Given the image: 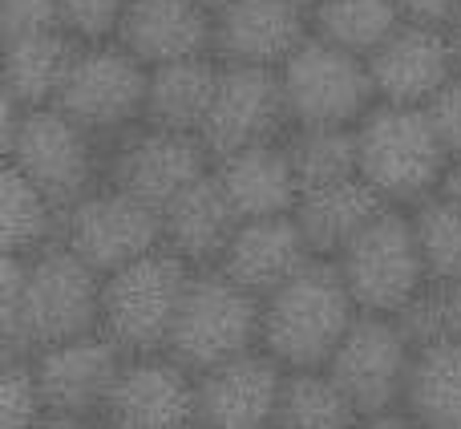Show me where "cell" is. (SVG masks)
<instances>
[{"mask_svg": "<svg viewBox=\"0 0 461 429\" xmlns=\"http://www.w3.org/2000/svg\"><path fill=\"white\" fill-rule=\"evenodd\" d=\"M357 320L360 308L336 260H312L300 276L263 300L259 349L284 373L328 369Z\"/></svg>", "mask_w": 461, "mask_h": 429, "instance_id": "obj_1", "label": "cell"}, {"mask_svg": "<svg viewBox=\"0 0 461 429\" xmlns=\"http://www.w3.org/2000/svg\"><path fill=\"white\" fill-rule=\"evenodd\" d=\"M102 328V276L65 243L29 260L13 324L0 328V357H32Z\"/></svg>", "mask_w": 461, "mask_h": 429, "instance_id": "obj_2", "label": "cell"}, {"mask_svg": "<svg viewBox=\"0 0 461 429\" xmlns=\"http://www.w3.org/2000/svg\"><path fill=\"white\" fill-rule=\"evenodd\" d=\"M360 178L381 195L389 207L413 211L438 199L446 187L454 154L446 151L441 134L433 130L429 114L413 105L376 102L357 126Z\"/></svg>", "mask_w": 461, "mask_h": 429, "instance_id": "obj_3", "label": "cell"}, {"mask_svg": "<svg viewBox=\"0 0 461 429\" xmlns=\"http://www.w3.org/2000/svg\"><path fill=\"white\" fill-rule=\"evenodd\" d=\"M5 162L16 167L61 211L105 183V146L57 105L13 110L5 105Z\"/></svg>", "mask_w": 461, "mask_h": 429, "instance_id": "obj_4", "label": "cell"}, {"mask_svg": "<svg viewBox=\"0 0 461 429\" xmlns=\"http://www.w3.org/2000/svg\"><path fill=\"white\" fill-rule=\"evenodd\" d=\"M259 320L263 300L243 292L219 268L194 271L170 328L167 357H175L186 373L203 377L259 349Z\"/></svg>", "mask_w": 461, "mask_h": 429, "instance_id": "obj_5", "label": "cell"}, {"mask_svg": "<svg viewBox=\"0 0 461 429\" xmlns=\"http://www.w3.org/2000/svg\"><path fill=\"white\" fill-rule=\"evenodd\" d=\"M194 271L162 247L130 268L102 279V328L126 357H154L167 352L178 304L186 296Z\"/></svg>", "mask_w": 461, "mask_h": 429, "instance_id": "obj_6", "label": "cell"}, {"mask_svg": "<svg viewBox=\"0 0 461 429\" xmlns=\"http://www.w3.org/2000/svg\"><path fill=\"white\" fill-rule=\"evenodd\" d=\"M352 300L365 316H405L429 288L413 214L384 207L365 235L336 260Z\"/></svg>", "mask_w": 461, "mask_h": 429, "instance_id": "obj_7", "label": "cell"}, {"mask_svg": "<svg viewBox=\"0 0 461 429\" xmlns=\"http://www.w3.org/2000/svg\"><path fill=\"white\" fill-rule=\"evenodd\" d=\"M146 89H150V69L130 49H122L118 41H94L77 45L69 78L53 105L102 146H110L113 138L146 122Z\"/></svg>", "mask_w": 461, "mask_h": 429, "instance_id": "obj_8", "label": "cell"}, {"mask_svg": "<svg viewBox=\"0 0 461 429\" xmlns=\"http://www.w3.org/2000/svg\"><path fill=\"white\" fill-rule=\"evenodd\" d=\"M279 81H284L292 130H308V126L352 130L376 105L368 57L348 53V49L332 45V41L316 37V32L279 69Z\"/></svg>", "mask_w": 461, "mask_h": 429, "instance_id": "obj_9", "label": "cell"}, {"mask_svg": "<svg viewBox=\"0 0 461 429\" xmlns=\"http://www.w3.org/2000/svg\"><path fill=\"white\" fill-rule=\"evenodd\" d=\"M211 167H215V159L199 134H178V130L146 126V122L105 146V183L154 207L158 214L186 187L207 178Z\"/></svg>", "mask_w": 461, "mask_h": 429, "instance_id": "obj_10", "label": "cell"}, {"mask_svg": "<svg viewBox=\"0 0 461 429\" xmlns=\"http://www.w3.org/2000/svg\"><path fill=\"white\" fill-rule=\"evenodd\" d=\"M413 357L417 344L397 316H365L360 312L352 333L344 336L336 357L328 361V373L344 389V397L357 406V414L368 422V417L401 414Z\"/></svg>", "mask_w": 461, "mask_h": 429, "instance_id": "obj_11", "label": "cell"}, {"mask_svg": "<svg viewBox=\"0 0 461 429\" xmlns=\"http://www.w3.org/2000/svg\"><path fill=\"white\" fill-rule=\"evenodd\" d=\"M61 243L105 279L130 263L146 260V255L162 251V214L130 199L118 187L102 183L94 195H86L65 211Z\"/></svg>", "mask_w": 461, "mask_h": 429, "instance_id": "obj_12", "label": "cell"}, {"mask_svg": "<svg viewBox=\"0 0 461 429\" xmlns=\"http://www.w3.org/2000/svg\"><path fill=\"white\" fill-rule=\"evenodd\" d=\"M292 134L284 81L279 69H255V65H223L215 105L203 126L211 159H227L235 151L284 142Z\"/></svg>", "mask_w": 461, "mask_h": 429, "instance_id": "obj_13", "label": "cell"}, {"mask_svg": "<svg viewBox=\"0 0 461 429\" xmlns=\"http://www.w3.org/2000/svg\"><path fill=\"white\" fill-rule=\"evenodd\" d=\"M199 414V381L175 357H126L97 429H191Z\"/></svg>", "mask_w": 461, "mask_h": 429, "instance_id": "obj_14", "label": "cell"}, {"mask_svg": "<svg viewBox=\"0 0 461 429\" xmlns=\"http://www.w3.org/2000/svg\"><path fill=\"white\" fill-rule=\"evenodd\" d=\"M368 73H373V86H376V102L425 110L457 78L461 65H457L454 37L446 29L401 24L368 57Z\"/></svg>", "mask_w": 461, "mask_h": 429, "instance_id": "obj_15", "label": "cell"}, {"mask_svg": "<svg viewBox=\"0 0 461 429\" xmlns=\"http://www.w3.org/2000/svg\"><path fill=\"white\" fill-rule=\"evenodd\" d=\"M29 361H32L41 393H45L49 414L97 422L122 365H126V352L113 341H105L102 333H89V336H77V341L53 344L45 352H32Z\"/></svg>", "mask_w": 461, "mask_h": 429, "instance_id": "obj_16", "label": "cell"}, {"mask_svg": "<svg viewBox=\"0 0 461 429\" xmlns=\"http://www.w3.org/2000/svg\"><path fill=\"white\" fill-rule=\"evenodd\" d=\"M312 37V13L292 0H230L215 13V57L223 65L284 69Z\"/></svg>", "mask_w": 461, "mask_h": 429, "instance_id": "obj_17", "label": "cell"}, {"mask_svg": "<svg viewBox=\"0 0 461 429\" xmlns=\"http://www.w3.org/2000/svg\"><path fill=\"white\" fill-rule=\"evenodd\" d=\"M199 381V429H276L287 373L263 349L194 377Z\"/></svg>", "mask_w": 461, "mask_h": 429, "instance_id": "obj_18", "label": "cell"}, {"mask_svg": "<svg viewBox=\"0 0 461 429\" xmlns=\"http://www.w3.org/2000/svg\"><path fill=\"white\" fill-rule=\"evenodd\" d=\"M113 41L146 69L215 57V13L199 0H134Z\"/></svg>", "mask_w": 461, "mask_h": 429, "instance_id": "obj_19", "label": "cell"}, {"mask_svg": "<svg viewBox=\"0 0 461 429\" xmlns=\"http://www.w3.org/2000/svg\"><path fill=\"white\" fill-rule=\"evenodd\" d=\"M312 260H316V255H312L295 214H279V219L239 223L219 271H223L227 279H235L243 292H251L255 300H267L287 279L300 276Z\"/></svg>", "mask_w": 461, "mask_h": 429, "instance_id": "obj_20", "label": "cell"}, {"mask_svg": "<svg viewBox=\"0 0 461 429\" xmlns=\"http://www.w3.org/2000/svg\"><path fill=\"white\" fill-rule=\"evenodd\" d=\"M239 214L227 203L223 187L211 167L207 178L186 187L167 211H162V247L191 271H211L223 263L230 239L239 231Z\"/></svg>", "mask_w": 461, "mask_h": 429, "instance_id": "obj_21", "label": "cell"}, {"mask_svg": "<svg viewBox=\"0 0 461 429\" xmlns=\"http://www.w3.org/2000/svg\"><path fill=\"white\" fill-rule=\"evenodd\" d=\"M215 178L239 219H279L300 207V178H295L287 142L251 146L227 159H215Z\"/></svg>", "mask_w": 461, "mask_h": 429, "instance_id": "obj_22", "label": "cell"}, {"mask_svg": "<svg viewBox=\"0 0 461 429\" xmlns=\"http://www.w3.org/2000/svg\"><path fill=\"white\" fill-rule=\"evenodd\" d=\"M384 207L389 203L365 178H348V183L303 191L300 207H295V223H300L316 260H340Z\"/></svg>", "mask_w": 461, "mask_h": 429, "instance_id": "obj_23", "label": "cell"}, {"mask_svg": "<svg viewBox=\"0 0 461 429\" xmlns=\"http://www.w3.org/2000/svg\"><path fill=\"white\" fill-rule=\"evenodd\" d=\"M77 45L65 29L57 32H32V37L0 41V86H5V105L13 110H41L53 105L61 94L69 65L77 57Z\"/></svg>", "mask_w": 461, "mask_h": 429, "instance_id": "obj_24", "label": "cell"}, {"mask_svg": "<svg viewBox=\"0 0 461 429\" xmlns=\"http://www.w3.org/2000/svg\"><path fill=\"white\" fill-rule=\"evenodd\" d=\"M223 61L219 57H191V61L158 65L150 69L146 89V126L178 130V134H199L207 126V114L215 105Z\"/></svg>", "mask_w": 461, "mask_h": 429, "instance_id": "obj_25", "label": "cell"}, {"mask_svg": "<svg viewBox=\"0 0 461 429\" xmlns=\"http://www.w3.org/2000/svg\"><path fill=\"white\" fill-rule=\"evenodd\" d=\"M401 414L417 429L461 425V344L457 341L417 344Z\"/></svg>", "mask_w": 461, "mask_h": 429, "instance_id": "obj_26", "label": "cell"}, {"mask_svg": "<svg viewBox=\"0 0 461 429\" xmlns=\"http://www.w3.org/2000/svg\"><path fill=\"white\" fill-rule=\"evenodd\" d=\"M65 211L29 183L16 167L0 162V255H41L61 243Z\"/></svg>", "mask_w": 461, "mask_h": 429, "instance_id": "obj_27", "label": "cell"}, {"mask_svg": "<svg viewBox=\"0 0 461 429\" xmlns=\"http://www.w3.org/2000/svg\"><path fill=\"white\" fill-rule=\"evenodd\" d=\"M401 24V0H320L312 8V32L357 57H373Z\"/></svg>", "mask_w": 461, "mask_h": 429, "instance_id": "obj_28", "label": "cell"}, {"mask_svg": "<svg viewBox=\"0 0 461 429\" xmlns=\"http://www.w3.org/2000/svg\"><path fill=\"white\" fill-rule=\"evenodd\" d=\"M360 422H365V417L344 397V389L332 381L328 369L287 373L276 429H357Z\"/></svg>", "mask_w": 461, "mask_h": 429, "instance_id": "obj_29", "label": "cell"}, {"mask_svg": "<svg viewBox=\"0 0 461 429\" xmlns=\"http://www.w3.org/2000/svg\"><path fill=\"white\" fill-rule=\"evenodd\" d=\"M284 142H287V154H292L295 178H300V195L316 191V187H332V183L360 178L357 126L352 130L308 126V130H292Z\"/></svg>", "mask_w": 461, "mask_h": 429, "instance_id": "obj_30", "label": "cell"}, {"mask_svg": "<svg viewBox=\"0 0 461 429\" xmlns=\"http://www.w3.org/2000/svg\"><path fill=\"white\" fill-rule=\"evenodd\" d=\"M417 227V243L425 255L429 284H457L461 279V207L446 195L409 211Z\"/></svg>", "mask_w": 461, "mask_h": 429, "instance_id": "obj_31", "label": "cell"}, {"mask_svg": "<svg viewBox=\"0 0 461 429\" xmlns=\"http://www.w3.org/2000/svg\"><path fill=\"white\" fill-rule=\"evenodd\" d=\"M49 417L45 393L29 357H0V429H41Z\"/></svg>", "mask_w": 461, "mask_h": 429, "instance_id": "obj_32", "label": "cell"}, {"mask_svg": "<svg viewBox=\"0 0 461 429\" xmlns=\"http://www.w3.org/2000/svg\"><path fill=\"white\" fill-rule=\"evenodd\" d=\"M397 320L413 336V344H429V341L461 344V279L457 284H429L421 300Z\"/></svg>", "mask_w": 461, "mask_h": 429, "instance_id": "obj_33", "label": "cell"}, {"mask_svg": "<svg viewBox=\"0 0 461 429\" xmlns=\"http://www.w3.org/2000/svg\"><path fill=\"white\" fill-rule=\"evenodd\" d=\"M134 0H57L61 24L73 41L94 45V41H113L126 21Z\"/></svg>", "mask_w": 461, "mask_h": 429, "instance_id": "obj_34", "label": "cell"}, {"mask_svg": "<svg viewBox=\"0 0 461 429\" xmlns=\"http://www.w3.org/2000/svg\"><path fill=\"white\" fill-rule=\"evenodd\" d=\"M57 29H65L57 0H0V41L57 32Z\"/></svg>", "mask_w": 461, "mask_h": 429, "instance_id": "obj_35", "label": "cell"}, {"mask_svg": "<svg viewBox=\"0 0 461 429\" xmlns=\"http://www.w3.org/2000/svg\"><path fill=\"white\" fill-rule=\"evenodd\" d=\"M425 114H429L433 130L441 134L446 151L457 159V154H461V73L449 81L446 89H441L438 97H433L429 105H425Z\"/></svg>", "mask_w": 461, "mask_h": 429, "instance_id": "obj_36", "label": "cell"}, {"mask_svg": "<svg viewBox=\"0 0 461 429\" xmlns=\"http://www.w3.org/2000/svg\"><path fill=\"white\" fill-rule=\"evenodd\" d=\"M405 24H425V29H454L461 16V0H401Z\"/></svg>", "mask_w": 461, "mask_h": 429, "instance_id": "obj_37", "label": "cell"}, {"mask_svg": "<svg viewBox=\"0 0 461 429\" xmlns=\"http://www.w3.org/2000/svg\"><path fill=\"white\" fill-rule=\"evenodd\" d=\"M41 429H97V422H89V417H65V414H49Z\"/></svg>", "mask_w": 461, "mask_h": 429, "instance_id": "obj_38", "label": "cell"}, {"mask_svg": "<svg viewBox=\"0 0 461 429\" xmlns=\"http://www.w3.org/2000/svg\"><path fill=\"white\" fill-rule=\"evenodd\" d=\"M441 195H446L449 203H457L461 207V154L454 162H449V175H446V187H441Z\"/></svg>", "mask_w": 461, "mask_h": 429, "instance_id": "obj_39", "label": "cell"}, {"mask_svg": "<svg viewBox=\"0 0 461 429\" xmlns=\"http://www.w3.org/2000/svg\"><path fill=\"white\" fill-rule=\"evenodd\" d=\"M357 429H417L409 422L405 414H389V417H368V422H360Z\"/></svg>", "mask_w": 461, "mask_h": 429, "instance_id": "obj_40", "label": "cell"}, {"mask_svg": "<svg viewBox=\"0 0 461 429\" xmlns=\"http://www.w3.org/2000/svg\"><path fill=\"white\" fill-rule=\"evenodd\" d=\"M449 37H454V49H457V65H461V16H457V24L449 29Z\"/></svg>", "mask_w": 461, "mask_h": 429, "instance_id": "obj_41", "label": "cell"}, {"mask_svg": "<svg viewBox=\"0 0 461 429\" xmlns=\"http://www.w3.org/2000/svg\"><path fill=\"white\" fill-rule=\"evenodd\" d=\"M199 5H203V8H211V13H219V8H227L230 0H199Z\"/></svg>", "mask_w": 461, "mask_h": 429, "instance_id": "obj_42", "label": "cell"}, {"mask_svg": "<svg viewBox=\"0 0 461 429\" xmlns=\"http://www.w3.org/2000/svg\"><path fill=\"white\" fill-rule=\"evenodd\" d=\"M292 5H300V8H303V13H312V8H316V5H320V0H292Z\"/></svg>", "mask_w": 461, "mask_h": 429, "instance_id": "obj_43", "label": "cell"}, {"mask_svg": "<svg viewBox=\"0 0 461 429\" xmlns=\"http://www.w3.org/2000/svg\"><path fill=\"white\" fill-rule=\"evenodd\" d=\"M191 429H199V425H191Z\"/></svg>", "mask_w": 461, "mask_h": 429, "instance_id": "obj_44", "label": "cell"}, {"mask_svg": "<svg viewBox=\"0 0 461 429\" xmlns=\"http://www.w3.org/2000/svg\"><path fill=\"white\" fill-rule=\"evenodd\" d=\"M457 429H461V425H457Z\"/></svg>", "mask_w": 461, "mask_h": 429, "instance_id": "obj_45", "label": "cell"}]
</instances>
